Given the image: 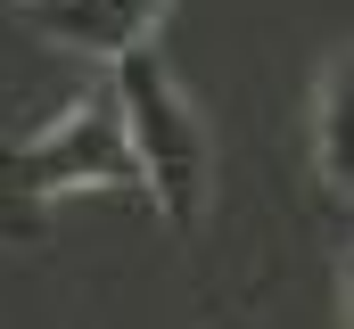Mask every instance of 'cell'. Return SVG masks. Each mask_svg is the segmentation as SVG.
<instances>
[{
    "mask_svg": "<svg viewBox=\"0 0 354 329\" xmlns=\"http://www.w3.org/2000/svg\"><path fill=\"white\" fill-rule=\"evenodd\" d=\"M115 115H124V149H132V181L149 189V206L174 223V231H198L206 214V173H214V149H206V124L189 107V91L165 75L157 50H124L115 58Z\"/></svg>",
    "mask_w": 354,
    "mask_h": 329,
    "instance_id": "cell-1",
    "label": "cell"
},
{
    "mask_svg": "<svg viewBox=\"0 0 354 329\" xmlns=\"http://www.w3.org/2000/svg\"><path fill=\"white\" fill-rule=\"evenodd\" d=\"M313 181H322V198H338L346 206V50H330L322 58V75H313Z\"/></svg>",
    "mask_w": 354,
    "mask_h": 329,
    "instance_id": "cell-4",
    "label": "cell"
},
{
    "mask_svg": "<svg viewBox=\"0 0 354 329\" xmlns=\"http://www.w3.org/2000/svg\"><path fill=\"white\" fill-rule=\"evenodd\" d=\"M58 189H132V149H124V115H115L107 82H91L83 99L58 124H41L33 140L0 149V198L50 206Z\"/></svg>",
    "mask_w": 354,
    "mask_h": 329,
    "instance_id": "cell-2",
    "label": "cell"
},
{
    "mask_svg": "<svg viewBox=\"0 0 354 329\" xmlns=\"http://www.w3.org/2000/svg\"><path fill=\"white\" fill-rule=\"evenodd\" d=\"M174 0H17V17L83 58H124V50H149V33L165 25Z\"/></svg>",
    "mask_w": 354,
    "mask_h": 329,
    "instance_id": "cell-3",
    "label": "cell"
}]
</instances>
